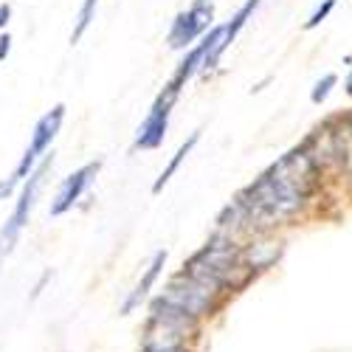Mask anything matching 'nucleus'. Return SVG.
Segmentation results:
<instances>
[{
	"instance_id": "obj_3",
	"label": "nucleus",
	"mask_w": 352,
	"mask_h": 352,
	"mask_svg": "<svg viewBox=\"0 0 352 352\" xmlns=\"http://www.w3.org/2000/svg\"><path fill=\"white\" fill-rule=\"evenodd\" d=\"M217 296L220 293L209 290V287H203L200 282L189 279V276H175L169 282V287L161 293V299H166L169 305L175 307H181L184 313H189L192 318H203V316H212L217 310Z\"/></svg>"
},
{
	"instance_id": "obj_14",
	"label": "nucleus",
	"mask_w": 352,
	"mask_h": 352,
	"mask_svg": "<svg viewBox=\"0 0 352 352\" xmlns=\"http://www.w3.org/2000/svg\"><path fill=\"white\" fill-rule=\"evenodd\" d=\"M96 3H99V0H85V3H82V12H79V17H76V28H74V34H71V43H74V45L82 40V34L87 32V25H91L94 12H96Z\"/></svg>"
},
{
	"instance_id": "obj_2",
	"label": "nucleus",
	"mask_w": 352,
	"mask_h": 352,
	"mask_svg": "<svg viewBox=\"0 0 352 352\" xmlns=\"http://www.w3.org/2000/svg\"><path fill=\"white\" fill-rule=\"evenodd\" d=\"M63 116H65V107H63V104H56L51 113H45L43 119H40V124L34 127V138H32V144H28V150H25V155H23L20 166L14 169V175H12L9 181H0V200L9 197V195H12V189L25 178V175H32L37 155H43V153L48 150L51 141H54V135H56V130H60Z\"/></svg>"
},
{
	"instance_id": "obj_16",
	"label": "nucleus",
	"mask_w": 352,
	"mask_h": 352,
	"mask_svg": "<svg viewBox=\"0 0 352 352\" xmlns=\"http://www.w3.org/2000/svg\"><path fill=\"white\" fill-rule=\"evenodd\" d=\"M333 6H336V0H327V3H324V6H318V9L313 12V17L307 20V25H305V28H316V25H318L321 20H324V17L330 14V9H333Z\"/></svg>"
},
{
	"instance_id": "obj_10",
	"label": "nucleus",
	"mask_w": 352,
	"mask_h": 352,
	"mask_svg": "<svg viewBox=\"0 0 352 352\" xmlns=\"http://www.w3.org/2000/svg\"><path fill=\"white\" fill-rule=\"evenodd\" d=\"M164 265H166V251H158L155 256H153V262H150V268H146V274L141 276V282L135 285V290L130 293V299L124 302V307H122V313L127 316V313H133L138 305H141V299L150 293V287L155 285V279L161 276V271H164Z\"/></svg>"
},
{
	"instance_id": "obj_9",
	"label": "nucleus",
	"mask_w": 352,
	"mask_h": 352,
	"mask_svg": "<svg viewBox=\"0 0 352 352\" xmlns=\"http://www.w3.org/2000/svg\"><path fill=\"white\" fill-rule=\"evenodd\" d=\"M259 3H262V0H248V3H245L240 12L231 17V23L226 25V32H223V37H220V40H217V45H214V48L206 54V60H203V68H214V65H217V60L223 56V51H226V48L234 43V37H237V32H240V28L248 23V17L254 14V9H256Z\"/></svg>"
},
{
	"instance_id": "obj_4",
	"label": "nucleus",
	"mask_w": 352,
	"mask_h": 352,
	"mask_svg": "<svg viewBox=\"0 0 352 352\" xmlns=\"http://www.w3.org/2000/svg\"><path fill=\"white\" fill-rule=\"evenodd\" d=\"M48 166H51V158H45L32 175H28V184H25L23 192H20L17 206H14V212H12L9 223H6V228L0 231V254H9V251L14 248L23 226L28 223V214H32V209H34V197H37V189H40V184H43V175L48 172Z\"/></svg>"
},
{
	"instance_id": "obj_7",
	"label": "nucleus",
	"mask_w": 352,
	"mask_h": 352,
	"mask_svg": "<svg viewBox=\"0 0 352 352\" xmlns=\"http://www.w3.org/2000/svg\"><path fill=\"white\" fill-rule=\"evenodd\" d=\"M175 99H178V94L175 91H166L155 99L150 116L144 119V124L138 127V138H135V146H141V150H153V146H158L164 141V133H166V122H169V113H172V104Z\"/></svg>"
},
{
	"instance_id": "obj_5",
	"label": "nucleus",
	"mask_w": 352,
	"mask_h": 352,
	"mask_svg": "<svg viewBox=\"0 0 352 352\" xmlns=\"http://www.w3.org/2000/svg\"><path fill=\"white\" fill-rule=\"evenodd\" d=\"M197 330V318L184 313L181 307L169 305L166 299H155L150 305V321H146V336H166V338H181L192 336Z\"/></svg>"
},
{
	"instance_id": "obj_11",
	"label": "nucleus",
	"mask_w": 352,
	"mask_h": 352,
	"mask_svg": "<svg viewBox=\"0 0 352 352\" xmlns=\"http://www.w3.org/2000/svg\"><path fill=\"white\" fill-rule=\"evenodd\" d=\"M279 254H282L279 243H251L240 256L245 259V265L251 271H265V268H271L274 262L279 259Z\"/></svg>"
},
{
	"instance_id": "obj_13",
	"label": "nucleus",
	"mask_w": 352,
	"mask_h": 352,
	"mask_svg": "<svg viewBox=\"0 0 352 352\" xmlns=\"http://www.w3.org/2000/svg\"><path fill=\"white\" fill-rule=\"evenodd\" d=\"M141 352H189L186 341L181 338H166V336H146Z\"/></svg>"
},
{
	"instance_id": "obj_19",
	"label": "nucleus",
	"mask_w": 352,
	"mask_h": 352,
	"mask_svg": "<svg viewBox=\"0 0 352 352\" xmlns=\"http://www.w3.org/2000/svg\"><path fill=\"white\" fill-rule=\"evenodd\" d=\"M349 94H352V76H349Z\"/></svg>"
},
{
	"instance_id": "obj_1",
	"label": "nucleus",
	"mask_w": 352,
	"mask_h": 352,
	"mask_svg": "<svg viewBox=\"0 0 352 352\" xmlns=\"http://www.w3.org/2000/svg\"><path fill=\"white\" fill-rule=\"evenodd\" d=\"M316 189V161L307 150H293L279 158L268 172L240 192L234 200L243 212V223H282L293 217Z\"/></svg>"
},
{
	"instance_id": "obj_18",
	"label": "nucleus",
	"mask_w": 352,
	"mask_h": 352,
	"mask_svg": "<svg viewBox=\"0 0 352 352\" xmlns=\"http://www.w3.org/2000/svg\"><path fill=\"white\" fill-rule=\"evenodd\" d=\"M9 17H12V6H9V3H3V6H0V28H3V25L9 23Z\"/></svg>"
},
{
	"instance_id": "obj_15",
	"label": "nucleus",
	"mask_w": 352,
	"mask_h": 352,
	"mask_svg": "<svg viewBox=\"0 0 352 352\" xmlns=\"http://www.w3.org/2000/svg\"><path fill=\"white\" fill-rule=\"evenodd\" d=\"M338 82V76L336 74H327L324 79H321V82H316V87H313V94H310V99H313V104H321V102H324L327 99V94L333 91V85Z\"/></svg>"
},
{
	"instance_id": "obj_8",
	"label": "nucleus",
	"mask_w": 352,
	"mask_h": 352,
	"mask_svg": "<svg viewBox=\"0 0 352 352\" xmlns=\"http://www.w3.org/2000/svg\"><path fill=\"white\" fill-rule=\"evenodd\" d=\"M99 161H91V164H85L82 169H76L74 175H71V178L63 184V192L60 195H56V200H54V206H51V214L54 217H60V214H65L71 206H74V203L82 197V192L87 189V184H91V178H94V175L99 172Z\"/></svg>"
},
{
	"instance_id": "obj_12",
	"label": "nucleus",
	"mask_w": 352,
	"mask_h": 352,
	"mask_svg": "<svg viewBox=\"0 0 352 352\" xmlns=\"http://www.w3.org/2000/svg\"><path fill=\"white\" fill-rule=\"evenodd\" d=\"M197 138H200V133H192V135H189V138H186V141L181 144V150H178V153H175V158H172V161L166 164V169L161 172V178L155 181V186H153V192H155V195H158V192H161V189H164V186L169 184V178H172V175H175V172H178L181 161H184V158H186V155L192 153V146L197 144Z\"/></svg>"
},
{
	"instance_id": "obj_17",
	"label": "nucleus",
	"mask_w": 352,
	"mask_h": 352,
	"mask_svg": "<svg viewBox=\"0 0 352 352\" xmlns=\"http://www.w3.org/2000/svg\"><path fill=\"white\" fill-rule=\"evenodd\" d=\"M9 48H12V37L9 34H3L0 37V63L6 60V54H9Z\"/></svg>"
},
{
	"instance_id": "obj_6",
	"label": "nucleus",
	"mask_w": 352,
	"mask_h": 352,
	"mask_svg": "<svg viewBox=\"0 0 352 352\" xmlns=\"http://www.w3.org/2000/svg\"><path fill=\"white\" fill-rule=\"evenodd\" d=\"M212 14H214V6L209 0H195L186 12H181L175 17L172 32H169V45L172 48L192 45L195 37H200L206 28H212Z\"/></svg>"
}]
</instances>
